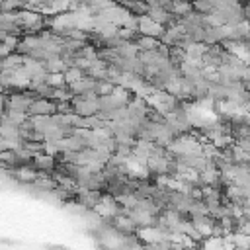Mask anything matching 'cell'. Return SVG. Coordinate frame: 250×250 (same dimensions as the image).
Wrapping results in <instances>:
<instances>
[{
    "mask_svg": "<svg viewBox=\"0 0 250 250\" xmlns=\"http://www.w3.org/2000/svg\"><path fill=\"white\" fill-rule=\"evenodd\" d=\"M57 113V100L53 98H33L29 107H27V115L35 117V115H53Z\"/></svg>",
    "mask_w": 250,
    "mask_h": 250,
    "instance_id": "1",
    "label": "cell"
},
{
    "mask_svg": "<svg viewBox=\"0 0 250 250\" xmlns=\"http://www.w3.org/2000/svg\"><path fill=\"white\" fill-rule=\"evenodd\" d=\"M31 166L41 174H51L55 168H57V160H55V156L53 154H49V152H45V150H39V152H35L33 154V158H31Z\"/></svg>",
    "mask_w": 250,
    "mask_h": 250,
    "instance_id": "2",
    "label": "cell"
},
{
    "mask_svg": "<svg viewBox=\"0 0 250 250\" xmlns=\"http://www.w3.org/2000/svg\"><path fill=\"white\" fill-rule=\"evenodd\" d=\"M23 55H20V53H10V55H6V57H2L0 59V70H18V68H21L23 66Z\"/></svg>",
    "mask_w": 250,
    "mask_h": 250,
    "instance_id": "3",
    "label": "cell"
},
{
    "mask_svg": "<svg viewBox=\"0 0 250 250\" xmlns=\"http://www.w3.org/2000/svg\"><path fill=\"white\" fill-rule=\"evenodd\" d=\"M135 45H137L139 51H150V49H156V47L160 45V41H158L156 37H152V35H143V33H139V37L135 39Z\"/></svg>",
    "mask_w": 250,
    "mask_h": 250,
    "instance_id": "4",
    "label": "cell"
},
{
    "mask_svg": "<svg viewBox=\"0 0 250 250\" xmlns=\"http://www.w3.org/2000/svg\"><path fill=\"white\" fill-rule=\"evenodd\" d=\"M191 6L195 12L203 14V16H209L217 10V0H191Z\"/></svg>",
    "mask_w": 250,
    "mask_h": 250,
    "instance_id": "5",
    "label": "cell"
},
{
    "mask_svg": "<svg viewBox=\"0 0 250 250\" xmlns=\"http://www.w3.org/2000/svg\"><path fill=\"white\" fill-rule=\"evenodd\" d=\"M43 66L47 72H64L68 68V64L61 59V57H51V59H45L43 61Z\"/></svg>",
    "mask_w": 250,
    "mask_h": 250,
    "instance_id": "6",
    "label": "cell"
},
{
    "mask_svg": "<svg viewBox=\"0 0 250 250\" xmlns=\"http://www.w3.org/2000/svg\"><path fill=\"white\" fill-rule=\"evenodd\" d=\"M62 74H64L66 84H72V82H76V80L84 78V70H80L78 66H68V68H66Z\"/></svg>",
    "mask_w": 250,
    "mask_h": 250,
    "instance_id": "7",
    "label": "cell"
},
{
    "mask_svg": "<svg viewBox=\"0 0 250 250\" xmlns=\"http://www.w3.org/2000/svg\"><path fill=\"white\" fill-rule=\"evenodd\" d=\"M47 84H51L53 88H62L66 84L64 80V74L62 72H47V78H45Z\"/></svg>",
    "mask_w": 250,
    "mask_h": 250,
    "instance_id": "8",
    "label": "cell"
}]
</instances>
